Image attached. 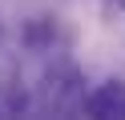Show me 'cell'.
<instances>
[{
    "mask_svg": "<svg viewBox=\"0 0 125 120\" xmlns=\"http://www.w3.org/2000/svg\"><path fill=\"white\" fill-rule=\"evenodd\" d=\"M85 116L93 120H125V80H105L85 96Z\"/></svg>",
    "mask_w": 125,
    "mask_h": 120,
    "instance_id": "obj_2",
    "label": "cell"
},
{
    "mask_svg": "<svg viewBox=\"0 0 125 120\" xmlns=\"http://www.w3.org/2000/svg\"><path fill=\"white\" fill-rule=\"evenodd\" d=\"M52 20H44V16H36V20H28L24 24V48L28 52H44V48L52 44Z\"/></svg>",
    "mask_w": 125,
    "mask_h": 120,
    "instance_id": "obj_3",
    "label": "cell"
},
{
    "mask_svg": "<svg viewBox=\"0 0 125 120\" xmlns=\"http://www.w3.org/2000/svg\"><path fill=\"white\" fill-rule=\"evenodd\" d=\"M113 4H117V8H125V0H113Z\"/></svg>",
    "mask_w": 125,
    "mask_h": 120,
    "instance_id": "obj_4",
    "label": "cell"
},
{
    "mask_svg": "<svg viewBox=\"0 0 125 120\" xmlns=\"http://www.w3.org/2000/svg\"><path fill=\"white\" fill-rule=\"evenodd\" d=\"M41 104L49 112H85V84H81V72L73 64H52L41 80Z\"/></svg>",
    "mask_w": 125,
    "mask_h": 120,
    "instance_id": "obj_1",
    "label": "cell"
}]
</instances>
